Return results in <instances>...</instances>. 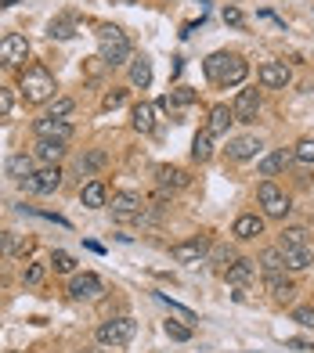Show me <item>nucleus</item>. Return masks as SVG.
I'll return each instance as SVG.
<instances>
[{
	"mask_svg": "<svg viewBox=\"0 0 314 353\" xmlns=\"http://www.w3.org/2000/svg\"><path fill=\"white\" fill-rule=\"evenodd\" d=\"M43 281V263H29L26 267V285H40Z\"/></svg>",
	"mask_w": 314,
	"mask_h": 353,
	"instance_id": "obj_42",
	"label": "nucleus"
},
{
	"mask_svg": "<svg viewBox=\"0 0 314 353\" xmlns=\"http://www.w3.org/2000/svg\"><path fill=\"white\" fill-rule=\"evenodd\" d=\"M286 346L289 350H314V343H307V339H286Z\"/></svg>",
	"mask_w": 314,
	"mask_h": 353,
	"instance_id": "obj_45",
	"label": "nucleus"
},
{
	"mask_svg": "<svg viewBox=\"0 0 314 353\" xmlns=\"http://www.w3.org/2000/svg\"><path fill=\"white\" fill-rule=\"evenodd\" d=\"M296 245H307V231H304V228L282 231V249H296Z\"/></svg>",
	"mask_w": 314,
	"mask_h": 353,
	"instance_id": "obj_34",
	"label": "nucleus"
},
{
	"mask_svg": "<svg viewBox=\"0 0 314 353\" xmlns=\"http://www.w3.org/2000/svg\"><path fill=\"white\" fill-rule=\"evenodd\" d=\"M224 278H228V285H235V288H242V285H249L257 278V260H235L231 267H224Z\"/></svg>",
	"mask_w": 314,
	"mask_h": 353,
	"instance_id": "obj_15",
	"label": "nucleus"
},
{
	"mask_svg": "<svg viewBox=\"0 0 314 353\" xmlns=\"http://www.w3.org/2000/svg\"><path fill=\"white\" fill-rule=\"evenodd\" d=\"M29 242H22L19 234H11V231H0V256H14V252H26Z\"/></svg>",
	"mask_w": 314,
	"mask_h": 353,
	"instance_id": "obj_30",
	"label": "nucleus"
},
{
	"mask_svg": "<svg viewBox=\"0 0 314 353\" xmlns=\"http://www.w3.org/2000/svg\"><path fill=\"white\" fill-rule=\"evenodd\" d=\"M108 210H112L116 220H145V202H141V195H134V191H116L112 202H108Z\"/></svg>",
	"mask_w": 314,
	"mask_h": 353,
	"instance_id": "obj_6",
	"label": "nucleus"
},
{
	"mask_svg": "<svg viewBox=\"0 0 314 353\" xmlns=\"http://www.w3.org/2000/svg\"><path fill=\"white\" fill-rule=\"evenodd\" d=\"M22 184H26V191H33V195H51L61 184V170L58 166H40V170H33V176H26Z\"/></svg>",
	"mask_w": 314,
	"mask_h": 353,
	"instance_id": "obj_7",
	"label": "nucleus"
},
{
	"mask_svg": "<svg viewBox=\"0 0 314 353\" xmlns=\"http://www.w3.org/2000/svg\"><path fill=\"white\" fill-rule=\"evenodd\" d=\"M155 299H159V303H166V307H170V314H177V317L184 321V325H195V310H188V307H181V303H177V299H170L166 292H159V296H155Z\"/></svg>",
	"mask_w": 314,
	"mask_h": 353,
	"instance_id": "obj_31",
	"label": "nucleus"
},
{
	"mask_svg": "<svg viewBox=\"0 0 314 353\" xmlns=\"http://www.w3.org/2000/svg\"><path fill=\"white\" fill-rule=\"evenodd\" d=\"M72 98H58V101H51V112H47V116H51V119H69L72 116Z\"/></svg>",
	"mask_w": 314,
	"mask_h": 353,
	"instance_id": "obj_36",
	"label": "nucleus"
},
{
	"mask_svg": "<svg viewBox=\"0 0 314 353\" xmlns=\"http://www.w3.org/2000/svg\"><path fill=\"white\" fill-rule=\"evenodd\" d=\"M257 112H260V90H257V87L239 90V98H235V105H231L235 123H253Z\"/></svg>",
	"mask_w": 314,
	"mask_h": 353,
	"instance_id": "obj_8",
	"label": "nucleus"
},
{
	"mask_svg": "<svg viewBox=\"0 0 314 353\" xmlns=\"http://www.w3.org/2000/svg\"><path fill=\"white\" fill-rule=\"evenodd\" d=\"M231 234H235V238H242V242H253L257 234H264V216H257V213H242L239 220L231 223Z\"/></svg>",
	"mask_w": 314,
	"mask_h": 353,
	"instance_id": "obj_17",
	"label": "nucleus"
},
{
	"mask_svg": "<svg viewBox=\"0 0 314 353\" xmlns=\"http://www.w3.org/2000/svg\"><path fill=\"white\" fill-rule=\"evenodd\" d=\"M210 155H213V134L199 130L195 141H192V159H195V163H210Z\"/></svg>",
	"mask_w": 314,
	"mask_h": 353,
	"instance_id": "obj_27",
	"label": "nucleus"
},
{
	"mask_svg": "<svg viewBox=\"0 0 314 353\" xmlns=\"http://www.w3.org/2000/svg\"><path fill=\"white\" fill-rule=\"evenodd\" d=\"M206 252H210L206 238H188V242H177L170 249V256H174L177 263H199V260H206Z\"/></svg>",
	"mask_w": 314,
	"mask_h": 353,
	"instance_id": "obj_11",
	"label": "nucleus"
},
{
	"mask_svg": "<svg viewBox=\"0 0 314 353\" xmlns=\"http://www.w3.org/2000/svg\"><path fill=\"white\" fill-rule=\"evenodd\" d=\"M11 105H14L11 90H4V87H0V116H8V112H11Z\"/></svg>",
	"mask_w": 314,
	"mask_h": 353,
	"instance_id": "obj_43",
	"label": "nucleus"
},
{
	"mask_svg": "<svg viewBox=\"0 0 314 353\" xmlns=\"http://www.w3.org/2000/svg\"><path fill=\"white\" fill-rule=\"evenodd\" d=\"M51 263H55V270H58V274H72V270H76V260H72V256H69L66 249H55Z\"/></svg>",
	"mask_w": 314,
	"mask_h": 353,
	"instance_id": "obj_35",
	"label": "nucleus"
},
{
	"mask_svg": "<svg viewBox=\"0 0 314 353\" xmlns=\"http://www.w3.org/2000/svg\"><path fill=\"white\" fill-rule=\"evenodd\" d=\"M22 98L26 105H43L55 98V76L47 72L43 65H29L22 72Z\"/></svg>",
	"mask_w": 314,
	"mask_h": 353,
	"instance_id": "obj_3",
	"label": "nucleus"
},
{
	"mask_svg": "<svg viewBox=\"0 0 314 353\" xmlns=\"http://www.w3.org/2000/svg\"><path fill=\"white\" fill-rule=\"evenodd\" d=\"M134 332H137L134 317H116V321H105V325H98V343L116 350V346H127V343L134 339Z\"/></svg>",
	"mask_w": 314,
	"mask_h": 353,
	"instance_id": "obj_5",
	"label": "nucleus"
},
{
	"mask_svg": "<svg viewBox=\"0 0 314 353\" xmlns=\"http://www.w3.org/2000/svg\"><path fill=\"white\" fill-rule=\"evenodd\" d=\"M282 256H286V270H307V267L314 263V252H311V245L282 249Z\"/></svg>",
	"mask_w": 314,
	"mask_h": 353,
	"instance_id": "obj_23",
	"label": "nucleus"
},
{
	"mask_svg": "<svg viewBox=\"0 0 314 353\" xmlns=\"http://www.w3.org/2000/svg\"><path fill=\"white\" fill-rule=\"evenodd\" d=\"M123 101H127V90H108V94H105V101H101V108H105V112H112V108H119Z\"/></svg>",
	"mask_w": 314,
	"mask_h": 353,
	"instance_id": "obj_39",
	"label": "nucleus"
},
{
	"mask_svg": "<svg viewBox=\"0 0 314 353\" xmlns=\"http://www.w3.org/2000/svg\"><path fill=\"white\" fill-rule=\"evenodd\" d=\"M260 267H264V274H278V270H286V256H282V249H264L260 252Z\"/></svg>",
	"mask_w": 314,
	"mask_h": 353,
	"instance_id": "obj_28",
	"label": "nucleus"
},
{
	"mask_svg": "<svg viewBox=\"0 0 314 353\" xmlns=\"http://www.w3.org/2000/svg\"><path fill=\"white\" fill-rule=\"evenodd\" d=\"M105 292V285L98 274H90V270H84V274H76L72 285H69V296L72 299H98Z\"/></svg>",
	"mask_w": 314,
	"mask_h": 353,
	"instance_id": "obj_12",
	"label": "nucleus"
},
{
	"mask_svg": "<svg viewBox=\"0 0 314 353\" xmlns=\"http://www.w3.org/2000/svg\"><path fill=\"white\" fill-rule=\"evenodd\" d=\"M260 148H264V144H260V137H253V134H242V137L228 141V155L235 159V163H246V159H253Z\"/></svg>",
	"mask_w": 314,
	"mask_h": 353,
	"instance_id": "obj_16",
	"label": "nucleus"
},
{
	"mask_svg": "<svg viewBox=\"0 0 314 353\" xmlns=\"http://www.w3.org/2000/svg\"><path fill=\"white\" fill-rule=\"evenodd\" d=\"M231 123H235L231 108H228V105H213V108H210V123H206V130H210L213 137H224Z\"/></svg>",
	"mask_w": 314,
	"mask_h": 353,
	"instance_id": "obj_20",
	"label": "nucleus"
},
{
	"mask_svg": "<svg viewBox=\"0 0 314 353\" xmlns=\"http://www.w3.org/2000/svg\"><path fill=\"white\" fill-rule=\"evenodd\" d=\"M260 83L271 87V90H286L293 83V72H289L286 61H264L260 65Z\"/></svg>",
	"mask_w": 314,
	"mask_h": 353,
	"instance_id": "obj_10",
	"label": "nucleus"
},
{
	"mask_svg": "<svg viewBox=\"0 0 314 353\" xmlns=\"http://www.w3.org/2000/svg\"><path fill=\"white\" fill-rule=\"evenodd\" d=\"M134 130L137 134H152L155 130V105H148V101H141V105H134Z\"/></svg>",
	"mask_w": 314,
	"mask_h": 353,
	"instance_id": "obj_24",
	"label": "nucleus"
},
{
	"mask_svg": "<svg viewBox=\"0 0 314 353\" xmlns=\"http://www.w3.org/2000/svg\"><path fill=\"white\" fill-rule=\"evenodd\" d=\"M293 321H296V325H304V328H314V307H296Z\"/></svg>",
	"mask_w": 314,
	"mask_h": 353,
	"instance_id": "obj_40",
	"label": "nucleus"
},
{
	"mask_svg": "<svg viewBox=\"0 0 314 353\" xmlns=\"http://www.w3.org/2000/svg\"><path fill=\"white\" fill-rule=\"evenodd\" d=\"M293 155L300 159V163H314V137H304V141L293 148Z\"/></svg>",
	"mask_w": 314,
	"mask_h": 353,
	"instance_id": "obj_37",
	"label": "nucleus"
},
{
	"mask_svg": "<svg viewBox=\"0 0 314 353\" xmlns=\"http://www.w3.org/2000/svg\"><path fill=\"white\" fill-rule=\"evenodd\" d=\"M33 170H37V163H33V155H26V152L8 159V176H11V181H19V184L26 181V176H33Z\"/></svg>",
	"mask_w": 314,
	"mask_h": 353,
	"instance_id": "obj_21",
	"label": "nucleus"
},
{
	"mask_svg": "<svg viewBox=\"0 0 314 353\" xmlns=\"http://www.w3.org/2000/svg\"><path fill=\"white\" fill-rule=\"evenodd\" d=\"M268 292H271L278 303H289V299H293V292H296V285H293V281L278 270V274H268Z\"/></svg>",
	"mask_w": 314,
	"mask_h": 353,
	"instance_id": "obj_25",
	"label": "nucleus"
},
{
	"mask_svg": "<svg viewBox=\"0 0 314 353\" xmlns=\"http://www.w3.org/2000/svg\"><path fill=\"white\" fill-rule=\"evenodd\" d=\"M98 166H105V152H87V155L80 159V170H84V173L98 170Z\"/></svg>",
	"mask_w": 314,
	"mask_h": 353,
	"instance_id": "obj_38",
	"label": "nucleus"
},
{
	"mask_svg": "<svg viewBox=\"0 0 314 353\" xmlns=\"http://www.w3.org/2000/svg\"><path fill=\"white\" fill-rule=\"evenodd\" d=\"M166 335H170V339H174V343H188V339H192V325H181V321H166Z\"/></svg>",
	"mask_w": 314,
	"mask_h": 353,
	"instance_id": "obj_33",
	"label": "nucleus"
},
{
	"mask_svg": "<svg viewBox=\"0 0 314 353\" xmlns=\"http://www.w3.org/2000/svg\"><path fill=\"white\" fill-rule=\"evenodd\" d=\"M94 37H98V43H101V61H105V65L108 69H112V65H127V61H130V51H134V47H130V40H127V33H123V29H116V26H98V33H94Z\"/></svg>",
	"mask_w": 314,
	"mask_h": 353,
	"instance_id": "obj_2",
	"label": "nucleus"
},
{
	"mask_svg": "<svg viewBox=\"0 0 314 353\" xmlns=\"http://www.w3.org/2000/svg\"><path fill=\"white\" fill-rule=\"evenodd\" d=\"M80 199H84L87 210H101V205L108 202V191H105V184H101V181H90V184H84Z\"/></svg>",
	"mask_w": 314,
	"mask_h": 353,
	"instance_id": "obj_26",
	"label": "nucleus"
},
{
	"mask_svg": "<svg viewBox=\"0 0 314 353\" xmlns=\"http://www.w3.org/2000/svg\"><path fill=\"white\" fill-rule=\"evenodd\" d=\"M202 69H206V76L213 79L217 87H239L242 79L249 76L246 58H242V54H224V51L210 54L206 61H202Z\"/></svg>",
	"mask_w": 314,
	"mask_h": 353,
	"instance_id": "obj_1",
	"label": "nucleus"
},
{
	"mask_svg": "<svg viewBox=\"0 0 314 353\" xmlns=\"http://www.w3.org/2000/svg\"><path fill=\"white\" fill-rule=\"evenodd\" d=\"M293 152H286V148H278V152H271V155H264L260 159V166H257V173L264 176V181H271V176H278L282 170H286L289 163H293Z\"/></svg>",
	"mask_w": 314,
	"mask_h": 353,
	"instance_id": "obj_14",
	"label": "nucleus"
},
{
	"mask_svg": "<svg viewBox=\"0 0 314 353\" xmlns=\"http://www.w3.org/2000/svg\"><path fill=\"white\" fill-rule=\"evenodd\" d=\"M66 155V141H37V159L43 166H58V159Z\"/></svg>",
	"mask_w": 314,
	"mask_h": 353,
	"instance_id": "obj_22",
	"label": "nucleus"
},
{
	"mask_svg": "<svg viewBox=\"0 0 314 353\" xmlns=\"http://www.w3.org/2000/svg\"><path fill=\"white\" fill-rule=\"evenodd\" d=\"M155 181H159L163 188H174V191H181V188L192 184V176H188L181 166H155Z\"/></svg>",
	"mask_w": 314,
	"mask_h": 353,
	"instance_id": "obj_19",
	"label": "nucleus"
},
{
	"mask_svg": "<svg viewBox=\"0 0 314 353\" xmlns=\"http://www.w3.org/2000/svg\"><path fill=\"white\" fill-rule=\"evenodd\" d=\"M195 101H199V94H195L192 87H177V90L163 94V98H159V108H166V112H181V108L195 105Z\"/></svg>",
	"mask_w": 314,
	"mask_h": 353,
	"instance_id": "obj_18",
	"label": "nucleus"
},
{
	"mask_svg": "<svg viewBox=\"0 0 314 353\" xmlns=\"http://www.w3.org/2000/svg\"><path fill=\"white\" fill-rule=\"evenodd\" d=\"M235 260H239V256H235L228 245H221V249H213V263H221V267H231Z\"/></svg>",
	"mask_w": 314,
	"mask_h": 353,
	"instance_id": "obj_41",
	"label": "nucleus"
},
{
	"mask_svg": "<svg viewBox=\"0 0 314 353\" xmlns=\"http://www.w3.org/2000/svg\"><path fill=\"white\" fill-rule=\"evenodd\" d=\"M257 202L264 205V216H271V220H286L289 210H293L289 195H286V191H282L275 181H260V184H257Z\"/></svg>",
	"mask_w": 314,
	"mask_h": 353,
	"instance_id": "obj_4",
	"label": "nucleus"
},
{
	"mask_svg": "<svg viewBox=\"0 0 314 353\" xmlns=\"http://www.w3.org/2000/svg\"><path fill=\"white\" fill-rule=\"evenodd\" d=\"M224 22H228V26H242V11H239V8H228V11H224Z\"/></svg>",
	"mask_w": 314,
	"mask_h": 353,
	"instance_id": "obj_44",
	"label": "nucleus"
},
{
	"mask_svg": "<svg viewBox=\"0 0 314 353\" xmlns=\"http://www.w3.org/2000/svg\"><path fill=\"white\" fill-rule=\"evenodd\" d=\"M37 137H43V141H69L72 137V123L69 119H51V116H43V119H37Z\"/></svg>",
	"mask_w": 314,
	"mask_h": 353,
	"instance_id": "obj_13",
	"label": "nucleus"
},
{
	"mask_svg": "<svg viewBox=\"0 0 314 353\" xmlns=\"http://www.w3.org/2000/svg\"><path fill=\"white\" fill-rule=\"evenodd\" d=\"M76 33V22L72 19H55L51 29H47V37H55V40H69Z\"/></svg>",
	"mask_w": 314,
	"mask_h": 353,
	"instance_id": "obj_32",
	"label": "nucleus"
},
{
	"mask_svg": "<svg viewBox=\"0 0 314 353\" xmlns=\"http://www.w3.org/2000/svg\"><path fill=\"white\" fill-rule=\"evenodd\" d=\"M26 58H29V40L22 33H8L0 40V61L4 65H22Z\"/></svg>",
	"mask_w": 314,
	"mask_h": 353,
	"instance_id": "obj_9",
	"label": "nucleus"
},
{
	"mask_svg": "<svg viewBox=\"0 0 314 353\" xmlns=\"http://www.w3.org/2000/svg\"><path fill=\"white\" fill-rule=\"evenodd\" d=\"M130 83H134V87H141V90H145V87L152 83V65H148L145 58H137L134 65H130Z\"/></svg>",
	"mask_w": 314,
	"mask_h": 353,
	"instance_id": "obj_29",
	"label": "nucleus"
}]
</instances>
